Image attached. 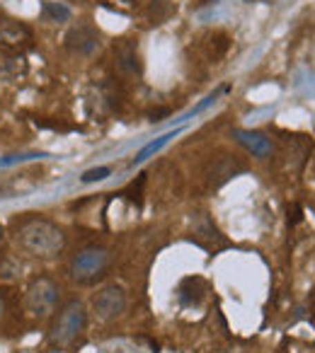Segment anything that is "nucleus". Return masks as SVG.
I'll return each mask as SVG.
<instances>
[{
    "label": "nucleus",
    "instance_id": "f257e3e1",
    "mask_svg": "<svg viewBox=\"0 0 315 353\" xmlns=\"http://www.w3.org/2000/svg\"><path fill=\"white\" fill-rule=\"evenodd\" d=\"M17 245L35 256H54L66 247V235L51 221L32 218L17 232Z\"/></svg>",
    "mask_w": 315,
    "mask_h": 353
},
{
    "label": "nucleus",
    "instance_id": "f03ea898",
    "mask_svg": "<svg viewBox=\"0 0 315 353\" xmlns=\"http://www.w3.org/2000/svg\"><path fill=\"white\" fill-rule=\"evenodd\" d=\"M85 322H88V312H85V305L80 300H70V303L64 305V310L56 317L54 327H51L49 334V343L51 348H68L75 339L83 334Z\"/></svg>",
    "mask_w": 315,
    "mask_h": 353
},
{
    "label": "nucleus",
    "instance_id": "7ed1b4c3",
    "mask_svg": "<svg viewBox=\"0 0 315 353\" xmlns=\"http://www.w3.org/2000/svg\"><path fill=\"white\" fill-rule=\"evenodd\" d=\"M59 295H61V290H59V283H56V281L46 279V276L35 279L25 293V310L32 314V317L44 319L56 310Z\"/></svg>",
    "mask_w": 315,
    "mask_h": 353
},
{
    "label": "nucleus",
    "instance_id": "20e7f679",
    "mask_svg": "<svg viewBox=\"0 0 315 353\" xmlns=\"http://www.w3.org/2000/svg\"><path fill=\"white\" fill-rule=\"evenodd\" d=\"M109 254L102 247H88V250L78 252L70 261V276L78 283H90V281L99 279L107 271Z\"/></svg>",
    "mask_w": 315,
    "mask_h": 353
},
{
    "label": "nucleus",
    "instance_id": "39448f33",
    "mask_svg": "<svg viewBox=\"0 0 315 353\" xmlns=\"http://www.w3.org/2000/svg\"><path fill=\"white\" fill-rule=\"evenodd\" d=\"M126 310V290L122 285H107L93 298V312L102 322H112V319L122 317Z\"/></svg>",
    "mask_w": 315,
    "mask_h": 353
},
{
    "label": "nucleus",
    "instance_id": "423d86ee",
    "mask_svg": "<svg viewBox=\"0 0 315 353\" xmlns=\"http://www.w3.org/2000/svg\"><path fill=\"white\" fill-rule=\"evenodd\" d=\"M114 65H117V70L124 75V78H138V75L143 73L136 41L124 39L114 46Z\"/></svg>",
    "mask_w": 315,
    "mask_h": 353
},
{
    "label": "nucleus",
    "instance_id": "0eeeda50",
    "mask_svg": "<svg viewBox=\"0 0 315 353\" xmlns=\"http://www.w3.org/2000/svg\"><path fill=\"white\" fill-rule=\"evenodd\" d=\"M66 46H68L73 54L90 56L99 46V34L95 27L90 25H78L66 34Z\"/></svg>",
    "mask_w": 315,
    "mask_h": 353
},
{
    "label": "nucleus",
    "instance_id": "6e6552de",
    "mask_svg": "<svg viewBox=\"0 0 315 353\" xmlns=\"http://www.w3.org/2000/svg\"><path fill=\"white\" fill-rule=\"evenodd\" d=\"M233 138H236L242 148H247L255 157H269L271 150H274L271 141L260 131H242V128H236V131H233Z\"/></svg>",
    "mask_w": 315,
    "mask_h": 353
},
{
    "label": "nucleus",
    "instance_id": "1a4fd4ad",
    "mask_svg": "<svg viewBox=\"0 0 315 353\" xmlns=\"http://www.w3.org/2000/svg\"><path fill=\"white\" fill-rule=\"evenodd\" d=\"M178 133H180V131H175V133H165V136H160V138H158V141L148 143V145L143 148V150L138 152L136 157H133V165H138V162L148 160V157H151L153 152H158V150H160V148H163V145H168V143H170V138H175V136H178Z\"/></svg>",
    "mask_w": 315,
    "mask_h": 353
},
{
    "label": "nucleus",
    "instance_id": "9d476101",
    "mask_svg": "<svg viewBox=\"0 0 315 353\" xmlns=\"http://www.w3.org/2000/svg\"><path fill=\"white\" fill-rule=\"evenodd\" d=\"M41 10H44V17H49V20H54V22L70 20V10L66 6H61V3H49V0H46L44 6H41Z\"/></svg>",
    "mask_w": 315,
    "mask_h": 353
},
{
    "label": "nucleus",
    "instance_id": "9b49d317",
    "mask_svg": "<svg viewBox=\"0 0 315 353\" xmlns=\"http://www.w3.org/2000/svg\"><path fill=\"white\" fill-rule=\"evenodd\" d=\"M170 12H173V6H170L168 0H153V6H151L153 25H160V22H165Z\"/></svg>",
    "mask_w": 315,
    "mask_h": 353
},
{
    "label": "nucleus",
    "instance_id": "f8f14e48",
    "mask_svg": "<svg viewBox=\"0 0 315 353\" xmlns=\"http://www.w3.org/2000/svg\"><path fill=\"white\" fill-rule=\"evenodd\" d=\"M112 174V170L109 167H93V170H88V172H83V179L85 184H93V182H102V179H107V176Z\"/></svg>",
    "mask_w": 315,
    "mask_h": 353
},
{
    "label": "nucleus",
    "instance_id": "ddd939ff",
    "mask_svg": "<svg viewBox=\"0 0 315 353\" xmlns=\"http://www.w3.org/2000/svg\"><path fill=\"white\" fill-rule=\"evenodd\" d=\"M35 157H44V155H37V152H30V155H8L0 160V165L10 167V165H15V162H27V160H35Z\"/></svg>",
    "mask_w": 315,
    "mask_h": 353
},
{
    "label": "nucleus",
    "instance_id": "4468645a",
    "mask_svg": "<svg viewBox=\"0 0 315 353\" xmlns=\"http://www.w3.org/2000/svg\"><path fill=\"white\" fill-rule=\"evenodd\" d=\"M165 114H168V109H158L151 114V121H160V117H165Z\"/></svg>",
    "mask_w": 315,
    "mask_h": 353
},
{
    "label": "nucleus",
    "instance_id": "2eb2a0df",
    "mask_svg": "<svg viewBox=\"0 0 315 353\" xmlns=\"http://www.w3.org/2000/svg\"><path fill=\"white\" fill-rule=\"evenodd\" d=\"M3 312H6V303H3V298H0V317H3Z\"/></svg>",
    "mask_w": 315,
    "mask_h": 353
},
{
    "label": "nucleus",
    "instance_id": "dca6fc26",
    "mask_svg": "<svg viewBox=\"0 0 315 353\" xmlns=\"http://www.w3.org/2000/svg\"><path fill=\"white\" fill-rule=\"evenodd\" d=\"M0 240H3V225H0Z\"/></svg>",
    "mask_w": 315,
    "mask_h": 353
},
{
    "label": "nucleus",
    "instance_id": "f3484780",
    "mask_svg": "<svg viewBox=\"0 0 315 353\" xmlns=\"http://www.w3.org/2000/svg\"><path fill=\"white\" fill-rule=\"evenodd\" d=\"M124 3H133V0H124Z\"/></svg>",
    "mask_w": 315,
    "mask_h": 353
}]
</instances>
